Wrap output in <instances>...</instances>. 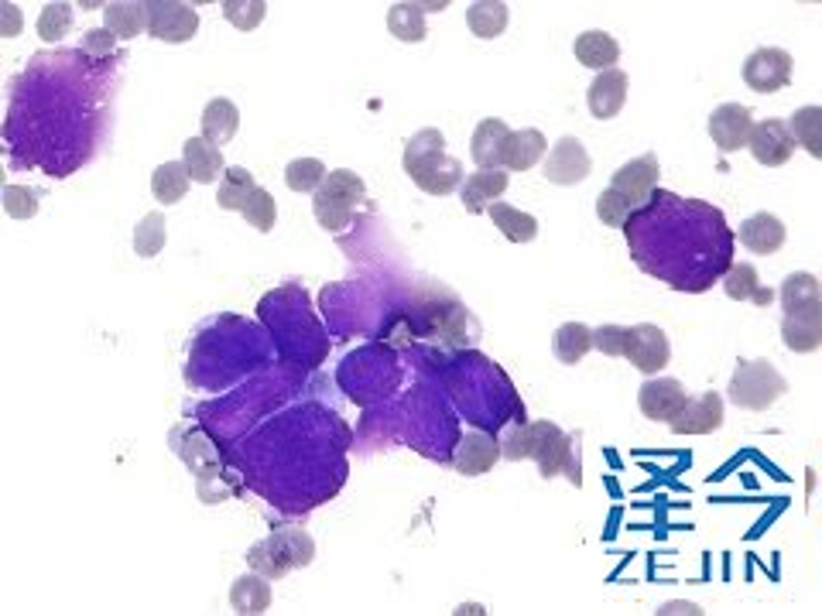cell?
<instances>
[{
  "mask_svg": "<svg viewBox=\"0 0 822 616\" xmlns=\"http://www.w3.org/2000/svg\"><path fill=\"white\" fill-rule=\"evenodd\" d=\"M401 168L429 196H450V192L463 185V162L445 151V134L435 127H425L408 137Z\"/></svg>",
  "mask_w": 822,
  "mask_h": 616,
  "instance_id": "cell-1",
  "label": "cell"
},
{
  "mask_svg": "<svg viewBox=\"0 0 822 616\" xmlns=\"http://www.w3.org/2000/svg\"><path fill=\"white\" fill-rule=\"evenodd\" d=\"M367 199V185L357 172L350 168H336L326 175V182L316 188L312 196V213L319 219L322 229L329 234H343V229L353 223L357 216V206Z\"/></svg>",
  "mask_w": 822,
  "mask_h": 616,
  "instance_id": "cell-2",
  "label": "cell"
},
{
  "mask_svg": "<svg viewBox=\"0 0 822 616\" xmlns=\"http://www.w3.org/2000/svg\"><path fill=\"white\" fill-rule=\"evenodd\" d=\"M316 555V542L309 537V531L302 527H278L275 534H268L265 542H257L247 552V562L254 572L268 575V579H281L291 568H306L312 565Z\"/></svg>",
  "mask_w": 822,
  "mask_h": 616,
  "instance_id": "cell-3",
  "label": "cell"
},
{
  "mask_svg": "<svg viewBox=\"0 0 822 616\" xmlns=\"http://www.w3.org/2000/svg\"><path fill=\"white\" fill-rule=\"evenodd\" d=\"M784 394H789V380H784L768 360H747L733 370L730 401L743 411H768Z\"/></svg>",
  "mask_w": 822,
  "mask_h": 616,
  "instance_id": "cell-4",
  "label": "cell"
},
{
  "mask_svg": "<svg viewBox=\"0 0 822 616\" xmlns=\"http://www.w3.org/2000/svg\"><path fill=\"white\" fill-rule=\"evenodd\" d=\"M199 31V14L182 0H152L147 4V34L165 45H185Z\"/></svg>",
  "mask_w": 822,
  "mask_h": 616,
  "instance_id": "cell-5",
  "label": "cell"
},
{
  "mask_svg": "<svg viewBox=\"0 0 822 616\" xmlns=\"http://www.w3.org/2000/svg\"><path fill=\"white\" fill-rule=\"evenodd\" d=\"M792 69H795V59L784 52V49H774V45H764V49H754L743 62V83L747 90L754 93H778L792 83Z\"/></svg>",
  "mask_w": 822,
  "mask_h": 616,
  "instance_id": "cell-6",
  "label": "cell"
},
{
  "mask_svg": "<svg viewBox=\"0 0 822 616\" xmlns=\"http://www.w3.org/2000/svg\"><path fill=\"white\" fill-rule=\"evenodd\" d=\"M589 172H593L589 151H586L583 141L573 137V134L558 137V141L552 144V151L545 154V162H542V175H545L552 185H579V182L589 178Z\"/></svg>",
  "mask_w": 822,
  "mask_h": 616,
  "instance_id": "cell-7",
  "label": "cell"
},
{
  "mask_svg": "<svg viewBox=\"0 0 822 616\" xmlns=\"http://www.w3.org/2000/svg\"><path fill=\"white\" fill-rule=\"evenodd\" d=\"M624 360H630L645 377H655L658 370H665L668 360H671V346H668L665 329H658V326H651V322L630 326V329H627V350H624Z\"/></svg>",
  "mask_w": 822,
  "mask_h": 616,
  "instance_id": "cell-8",
  "label": "cell"
},
{
  "mask_svg": "<svg viewBox=\"0 0 822 616\" xmlns=\"http://www.w3.org/2000/svg\"><path fill=\"white\" fill-rule=\"evenodd\" d=\"M747 147H751L754 162L764 165V168H781L784 162L795 154V137L789 131V121H778V117H768L761 124L751 127V137H747Z\"/></svg>",
  "mask_w": 822,
  "mask_h": 616,
  "instance_id": "cell-9",
  "label": "cell"
},
{
  "mask_svg": "<svg viewBox=\"0 0 822 616\" xmlns=\"http://www.w3.org/2000/svg\"><path fill=\"white\" fill-rule=\"evenodd\" d=\"M689 401L686 383L676 377H648L638 391V408L651 421H671Z\"/></svg>",
  "mask_w": 822,
  "mask_h": 616,
  "instance_id": "cell-10",
  "label": "cell"
},
{
  "mask_svg": "<svg viewBox=\"0 0 822 616\" xmlns=\"http://www.w3.org/2000/svg\"><path fill=\"white\" fill-rule=\"evenodd\" d=\"M676 435H709L723 429V398L717 391H706L699 398H689L682 411L668 421Z\"/></svg>",
  "mask_w": 822,
  "mask_h": 616,
  "instance_id": "cell-11",
  "label": "cell"
},
{
  "mask_svg": "<svg viewBox=\"0 0 822 616\" xmlns=\"http://www.w3.org/2000/svg\"><path fill=\"white\" fill-rule=\"evenodd\" d=\"M754 127V113L751 106L743 103H723L709 113V137L723 154H733L740 147H747V137H751Z\"/></svg>",
  "mask_w": 822,
  "mask_h": 616,
  "instance_id": "cell-12",
  "label": "cell"
},
{
  "mask_svg": "<svg viewBox=\"0 0 822 616\" xmlns=\"http://www.w3.org/2000/svg\"><path fill=\"white\" fill-rule=\"evenodd\" d=\"M658 178H661L658 158H655V154H641V158H634V162H627V165H620V168L614 172L610 188L620 192V196L630 199V206H634V203H645V199L651 196L655 185H658Z\"/></svg>",
  "mask_w": 822,
  "mask_h": 616,
  "instance_id": "cell-13",
  "label": "cell"
},
{
  "mask_svg": "<svg viewBox=\"0 0 822 616\" xmlns=\"http://www.w3.org/2000/svg\"><path fill=\"white\" fill-rule=\"evenodd\" d=\"M586 103L596 121H614L627 103V72L624 69L596 72V80L589 83V93H586Z\"/></svg>",
  "mask_w": 822,
  "mask_h": 616,
  "instance_id": "cell-14",
  "label": "cell"
},
{
  "mask_svg": "<svg viewBox=\"0 0 822 616\" xmlns=\"http://www.w3.org/2000/svg\"><path fill=\"white\" fill-rule=\"evenodd\" d=\"M563 432L555 425V421H521L517 429H511L507 435H504V442H501V459H511V462H517V459H538L542 455V449Z\"/></svg>",
  "mask_w": 822,
  "mask_h": 616,
  "instance_id": "cell-15",
  "label": "cell"
},
{
  "mask_svg": "<svg viewBox=\"0 0 822 616\" xmlns=\"http://www.w3.org/2000/svg\"><path fill=\"white\" fill-rule=\"evenodd\" d=\"M501 459V442L483 435V432H470L460 439L456 452H453V466L463 476H483L494 470V462Z\"/></svg>",
  "mask_w": 822,
  "mask_h": 616,
  "instance_id": "cell-16",
  "label": "cell"
},
{
  "mask_svg": "<svg viewBox=\"0 0 822 616\" xmlns=\"http://www.w3.org/2000/svg\"><path fill=\"white\" fill-rule=\"evenodd\" d=\"M507 137H511V127H507L501 117L480 121L476 131H473V141H470V154H473L476 168H483V172H497L501 162H504V144H507Z\"/></svg>",
  "mask_w": 822,
  "mask_h": 616,
  "instance_id": "cell-17",
  "label": "cell"
},
{
  "mask_svg": "<svg viewBox=\"0 0 822 616\" xmlns=\"http://www.w3.org/2000/svg\"><path fill=\"white\" fill-rule=\"evenodd\" d=\"M182 165L189 172L193 182L199 185H213L227 172V162H223V147L209 144L206 137H189L182 144Z\"/></svg>",
  "mask_w": 822,
  "mask_h": 616,
  "instance_id": "cell-18",
  "label": "cell"
},
{
  "mask_svg": "<svg viewBox=\"0 0 822 616\" xmlns=\"http://www.w3.org/2000/svg\"><path fill=\"white\" fill-rule=\"evenodd\" d=\"M784 237H789V229H784V223L774 213H754L751 219L740 223V244L761 257L778 254L784 247Z\"/></svg>",
  "mask_w": 822,
  "mask_h": 616,
  "instance_id": "cell-19",
  "label": "cell"
},
{
  "mask_svg": "<svg viewBox=\"0 0 822 616\" xmlns=\"http://www.w3.org/2000/svg\"><path fill=\"white\" fill-rule=\"evenodd\" d=\"M507 192V172H473L463 185H460V203L466 213H487L494 203H501V196Z\"/></svg>",
  "mask_w": 822,
  "mask_h": 616,
  "instance_id": "cell-20",
  "label": "cell"
},
{
  "mask_svg": "<svg viewBox=\"0 0 822 616\" xmlns=\"http://www.w3.org/2000/svg\"><path fill=\"white\" fill-rule=\"evenodd\" d=\"M781 342L792 353H815L822 346V305L781 319Z\"/></svg>",
  "mask_w": 822,
  "mask_h": 616,
  "instance_id": "cell-21",
  "label": "cell"
},
{
  "mask_svg": "<svg viewBox=\"0 0 822 616\" xmlns=\"http://www.w3.org/2000/svg\"><path fill=\"white\" fill-rule=\"evenodd\" d=\"M548 154V141L538 127H525V131H511L507 144H504V162L501 168L507 172H528L538 162H545Z\"/></svg>",
  "mask_w": 822,
  "mask_h": 616,
  "instance_id": "cell-22",
  "label": "cell"
},
{
  "mask_svg": "<svg viewBox=\"0 0 822 616\" xmlns=\"http://www.w3.org/2000/svg\"><path fill=\"white\" fill-rule=\"evenodd\" d=\"M576 62H583L586 69H596V72H607V69H617V59H620V45L617 38L607 34V31H583L576 34Z\"/></svg>",
  "mask_w": 822,
  "mask_h": 616,
  "instance_id": "cell-23",
  "label": "cell"
},
{
  "mask_svg": "<svg viewBox=\"0 0 822 616\" xmlns=\"http://www.w3.org/2000/svg\"><path fill=\"white\" fill-rule=\"evenodd\" d=\"M271 599H275L271 583H268V575H260V572L240 575V579L234 583V589H230V606H234V613H240V616H260V613H268V609H271Z\"/></svg>",
  "mask_w": 822,
  "mask_h": 616,
  "instance_id": "cell-24",
  "label": "cell"
},
{
  "mask_svg": "<svg viewBox=\"0 0 822 616\" xmlns=\"http://www.w3.org/2000/svg\"><path fill=\"white\" fill-rule=\"evenodd\" d=\"M199 121H203V134L199 137H206L216 147H223V144H230L237 137V131H240V110H237V103L216 96V100L206 103Z\"/></svg>",
  "mask_w": 822,
  "mask_h": 616,
  "instance_id": "cell-25",
  "label": "cell"
},
{
  "mask_svg": "<svg viewBox=\"0 0 822 616\" xmlns=\"http://www.w3.org/2000/svg\"><path fill=\"white\" fill-rule=\"evenodd\" d=\"M507 4L504 0H476V4L466 8V28L483 38V42H494L507 31Z\"/></svg>",
  "mask_w": 822,
  "mask_h": 616,
  "instance_id": "cell-26",
  "label": "cell"
},
{
  "mask_svg": "<svg viewBox=\"0 0 822 616\" xmlns=\"http://www.w3.org/2000/svg\"><path fill=\"white\" fill-rule=\"evenodd\" d=\"M589 350H593V329L583 326V322H566V326H558L555 336H552V353H555L558 363H566V367L583 363V357H586Z\"/></svg>",
  "mask_w": 822,
  "mask_h": 616,
  "instance_id": "cell-27",
  "label": "cell"
},
{
  "mask_svg": "<svg viewBox=\"0 0 822 616\" xmlns=\"http://www.w3.org/2000/svg\"><path fill=\"white\" fill-rule=\"evenodd\" d=\"M778 298H781L784 316H795V312H805V308H819V305H822L819 281H815V275H809V271H795V275L784 278Z\"/></svg>",
  "mask_w": 822,
  "mask_h": 616,
  "instance_id": "cell-28",
  "label": "cell"
},
{
  "mask_svg": "<svg viewBox=\"0 0 822 616\" xmlns=\"http://www.w3.org/2000/svg\"><path fill=\"white\" fill-rule=\"evenodd\" d=\"M723 291L733 301H754V305H771V288H761V275L754 264H733L727 278H723Z\"/></svg>",
  "mask_w": 822,
  "mask_h": 616,
  "instance_id": "cell-29",
  "label": "cell"
},
{
  "mask_svg": "<svg viewBox=\"0 0 822 616\" xmlns=\"http://www.w3.org/2000/svg\"><path fill=\"white\" fill-rule=\"evenodd\" d=\"M103 21L106 28L117 34V42H127V38H137L147 31V4H134V0H117V4L103 8Z\"/></svg>",
  "mask_w": 822,
  "mask_h": 616,
  "instance_id": "cell-30",
  "label": "cell"
},
{
  "mask_svg": "<svg viewBox=\"0 0 822 616\" xmlns=\"http://www.w3.org/2000/svg\"><path fill=\"white\" fill-rule=\"evenodd\" d=\"M487 213H491L494 226L501 229V234H504L511 244H532V240L538 237V219H535L532 213H521V209H514V206H507V203H494Z\"/></svg>",
  "mask_w": 822,
  "mask_h": 616,
  "instance_id": "cell-31",
  "label": "cell"
},
{
  "mask_svg": "<svg viewBox=\"0 0 822 616\" xmlns=\"http://www.w3.org/2000/svg\"><path fill=\"white\" fill-rule=\"evenodd\" d=\"M189 172H185L182 162H165L155 168L152 175V196L162 203V206H175L185 199V192H189Z\"/></svg>",
  "mask_w": 822,
  "mask_h": 616,
  "instance_id": "cell-32",
  "label": "cell"
},
{
  "mask_svg": "<svg viewBox=\"0 0 822 616\" xmlns=\"http://www.w3.org/2000/svg\"><path fill=\"white\" fill-rule=\"evenodd\" d=\"M388 31L398 38V42H404V45H419V42H425V11L419 8V4H391V11H388Z\"/></svg>",
  "mask_w": 822,
  "mask_h": 616,
  "instance_id": "cell-33",
  "label": "cell"
},
{
  "mask_svg": "<svg viewBox=\"0 0 822 616\" xmlns=\"http://www.w3.org/2000/svg\"><path fill=\"white\" fill-rule=\"evenodd\" d=\"M257 188V178L254 172L247 168H227L219 178V192H216V206L227 209V213H240L250 199V192Z\"/></svg>",
  "mask_w": 822,
  "mask_h": 616,
  "instance_id": "cell-34",
  "label": "cell"
},
{
  "mask_svg": "<svg viewBox=\"0 0 822 616\" xmlns=\"http://www.w3.org/2000/svg\"><path fill=\"white\" fill-rule=\"evenodd\" d=\"M789 131L795 137V144H802L812 158H822V106H802L792 113Z\"/></svg>",
  "mask_w": 822,
  "mask_h": 616,
  "instance_id": "cell-35",
  "label": "cell"
},
{
  "mask_svg": "<svg viewBox=\"0 0 822 616\" xmlns=\"http://www.w3.org/2000/svg\"><path fill=\"white\" fill-rule=\"evenodd\" d=\"M165 240H168V223L162 213H147L137 226H134V254L152 260L165 250Z\"/></svg>",
  "mask_w": 822,
  "mask_h": 616,
  "instance_id": "cell-36",
  "label": "cell"
},
{
  "mask_svg": "<svg viewBox=\"0 0 822 616\" xmlns=\"http://www.w3.org/2000/svg\"><path fill=\"white\" fill-rule=\"evenodd\" d=\"M326 175L329 172H326V165L319 158H295L285 168V185L291 192H312V196H316V188L326 182Z\"/></svg>",
  "mask_w": 822,
  "mask_h": 616,
  "instance_id": "cell-37",
  "label": "cell"
},
{
  "mask_svg": "<svg viewBox=\"0 0 822 616\" xmlns=\"http://www.w3.org/2000/svg\"><path fill=\"white\" fill-rule=\"evenodd\" d=\"M244 213V219L257 229V234H271L275 229V219H278V206H275V196L268 188H254L250 192V199H247V206L240 209Z\"/></svg>",
  "mask_w": 822,
  "mask_h": 616,
  "instance_id": "cell-38",
  "label": "cell"
},
{
  "mask_svg": "<svg viewBox=\"0 0 822 616\" xmlns=\"http://www.w3.org/2000/svg\"><path fill=\"white\" fill-rule=\"evenodd\" d=\"M39 38L45 45H55V42H62V38L72 31V4H45L42 8V14H39Z\"/></svg>",
  "mask_w": 822,
  "mask_h": 616,
  "instance_id": "cell-39",
  "label": "cell"
},
{
  "mask_svg": "<svg viewBox=\"0 0 822 616\" xmlns=\"http://www.w3.org/2000/svg\"><path fill=\"white\" fill-rule=\"evenodd\" d=\"M268 14L265 0H223V18H227L237 31H254Z\"/></svg>",
  "mask_w": 822,
  "mask_h": 616,
  "instance_id": "cell-40",
  "label": "cell"
},
{
  "mask_svg": "<svg viewBox=\"0 0 822 616\" xmlns=\"http://www.w3.org/2000/svg\"><path fill=\"white\" fill-rule=\"evenodd\" d=\"M630 209H634L630 199H624L620 192H614V188H607V192H600V196H596V216H600L604 226L620 229L630 219Z\"/></svg>",
  "mask_w": 822,
  "mask_h": 616,
  "instance_id": "cell-41",
  "label": "cell"
},
{
  "mask_svg": "<svg viewBox=\"0 0 822 616\" xmlns=\"http://www.w3.org/2000/svg\"><path fill=\"white\" fill-rule=\"evenodd\" d=\"M4 213L11 219H31L39 213V196L28 185H4Z\"/></svg>",
  "mask_w": 822,
  "mask_h": 616,
  "instance_id": "cell-42",
  "label": "cell"
},
{
  "mask_svg": "<svg viewBox=\"0 0 822 616\" xmlns=\"http://www.w3.org/2000/svg\"><path fill=\"white\" fill-rule=\"evenodd\" d=\"M593 350H600L604 357H624L627 350V329L624 326H600L593 329Z\"/></svg>",
  "mask_w": 822,
  "mask_h": 616,
  "instance_id": "cell-43",
  "label": "cell"
},
{
  "mask_svg": "<svg viewBox=\"0 0 822 616\" xmlns=\"http://www.w3.org/2000/svg\"><path fill=\"white\" fill-rule=\"evenodd\" d=\"M114 45H117V34L110 31V28H93V31H86V38H83V49H86V55H93V59L110 55V52H114Z\"/></svg>",
  "mask_w": 822,
  "mask_h": 616,
  "instance_id": "cell-44",
  "label": "cell"
},
{
  "mask_svg": "<svg viewBox=\"0 0 822 616\" xmlns=\"http://www.w3.org/2000/svg\"><path fill=\"white\" fill-rule=\"evenodd\" d=\"M21 24H24L21 8L11 4V0H4V4H0V34H4V38H14V34H21Z\"/></svg>",
  "mask_w": 822,
  "mask_h": 616,
  "instance_id": "cell-45",
  "label": "cell"
},
{
  "mask_svg": "<svg viewBox=\"0 0 822 616\" xmlns=\"http://www.w3.org/2000/svg\"><path fill=\"white\" fill-rule=\"evenodd\" d=\"M671 613H689V616H699L702 609H699L696 603H665V606L658 609V616H671Z\"/></svg>",
  "mask_w": 822,
  "mask_h": 616,
  "instance_id": "cell-46",
  "label": "cell"
}]
</instances>
